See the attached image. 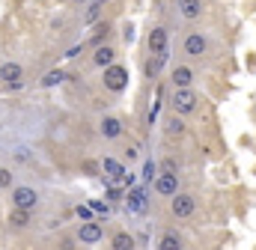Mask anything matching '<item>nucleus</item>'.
<instances>
[{
	"mask_svg": "<svg viewBox=\"0 0 256 250\" xmlns=\"http://www.w3.org/2000/svg\"><path fill=\"white\" fill-rule=\"evenodd\" d=\"M167 134H170V137H182V134H185V125H182V120H176V114L167 120Z\"/></svg>",
	"mask_w": 256,
	"mask_h": 250,
	"instance_id": "obj_22",
	"label": "nucleus"
},
{
	"mask_svg": "<svg viewBox=\"0 0 256 250\" xmlns=\"http://www.w3.org/2000/svg\"><path fill=\"white\" fill-rule=\"evenodd\" d=\"M102 238H104L102 224H92V220L80 224V230H78V242H80V244H98Z\"/></svg>",
	"mask_w": 256,
	"mask_h": 250,
	"instance_id": "obj_7",
	"label": "nucleus"
},
{
	"mask_svg": "<svg viewBox=\"0 0 256 250\" xmlns=\"http://www.w3.org/2000/svg\"><path fill=\"white\" fill-rule=\"evenodd\" d=\"M170 57V51H161V54H152L149 62H146V78H158V72L164 68V62Z\"/></svg>",
	"mask_w": 256,
	"mask_h": 250,
	"instance_id": "obj_13",
	"label": "nucleus"
},
{
	"mask_svg": "<svg viewBox=\"0 0 256 250\" xmlns=\"http://www.w3.org/2000/svg\"><path fill=\"white\" fill-rule=\"evenodd\" d=\"M12 206H18V208H36L39 206V194L33 190V188H27V185H18V188H12Z\"/></svg>",
	"mask_w": 256,
	"mask_h": 250,
	"instance_id": "obj_4",
	"label": "nucleus"
},
{
	"mask_svg": "<svg viewBox=\"0 0 256 250\" xmlns=\"http://www.w3.org/2000/svg\"><path fill=\"white\" fill-rule=\"evenodd\" d=\"M9 224L18 226V230L30 226V208H18V206H12V212H9Z\"/></svg>",
	"mask_w": 256,
	"mask_h": 250,
	"instance_id": "obj_15",
	"label": "nucleus"
},
{
	"mask_svg": "<svg viewBox=\"0 0 256 250\" xmlns=\"http://www.w3.org/2000/svg\"><path fill=\"white\" fill-rule=\"evenodd\" d=\"M24 78V68L18 62H3L0 66V80L3 84H12V80H21Z\"/></svg>",
	"mask_w": 256,
	"mask_h": 250,
	"instance_id": "obj_12",
	"label": "nucleus"
},
{
	"mask_svg": "<svg viewBox=\"0 0 256 250\" xmlns=\"http://www.w3.org/2000/svg\"><path fill=\"white\" fill-rule=\"evenodd\" d=\"M194 84V72L188 66H176L173 68V86H191Z\"/></svg>",
	"mask_w": 256,
	"mask_h": 250,
	"instance_id": "obj_16",
	"label": "nucleus"
},
{
	"mask_svg": "<svg viewBox=\"0 0 256 250\" xmlns=\"http://www.w3.org/2000/svg\"><path fill=\"white\" fill-rule=\"evenodd\" d=\"M90 208L96 212V214H110V202H102V200H90Z\"/></svg>",
	"mask_w": 256,
	"mask_h": 250,
	"instance_id": "obj_24",
	"label": "nucleus"
},
{
	"mask_svg": "<svg viewBox=\"0 0 256 250\" xmlns=\"http://www.w3.org/2000/svg\"><path fill=\"white\" fill-rule=\"evenodd\" d=\"M158 248L161 250H176V248H182V238H179L176 232H164L161 242H158Z\"/></svg>",
	"mask_w": 256,
	"mask_h": 250,
	"instance_id": "obj_19",
	"label": "nucleus"
},
{
	"mask_svg": "<svg viewBox=\"0 0 256 250\" xmlns=\"http://www.w3.org/2000/svg\"><path fill=\"white\" fill-rule=\"evenodd\" d=\"M208 51V39H206V33H200V30H194L185 36V54L188 57H202Z\"/></svg>",
	"mask_w": 256,
	"mask_h": 250,
	"instance_id": "obj_6",
	"label": "nucleus"
},
{
	"mask_svg": "<svg viewBox=\"0 0 256 250\" xmlns=\"http://www.w3.org/2000/svg\"><path fill=\"white\" fill-rule=\"evenodd\" d=\"M110 248L131 250V248H134V236H131V232H116V236H114V242H110Z\"/></svg>",
	"mask_w": 256,
	"mask_h": 250,
	"instance_id": "obj_18",
	"label": "nucleus"
},
{
	"mask_svg": "<svg viewBox=\"0 0 256 250\" xmlns=\"http://www.w3.org/2000/svg\"><path fill=\"white\" fill-rule=\"evenodd\" d=\"M126 206H128V212L131 214H146L149 212V190L143 185H131L126 190Z\"/></svg>",
	"mask_w": 256,
	"mask_h": 250,
	"instance_id": "obj_2",
	"label": "nucleus"
},
{
	"mask_svg": "<svg viewBox=\"0 0 256 250\" xmlns=\"http://www.w3.org/2000/svg\"><path fill=\"white\" fill-rule=\"evenodd\" d=\"M176 9L185 21H196L202 15V0H176Z\"/></svg>",
	"mask_w": 256,
	"mask_h": 250,
	"instance_id": "obj_9",
	"label": "nucleus"
},
{
	"mask_svg": "<svg viewBox=\"0 0 256 250\" xmlns=\"http://www.w3.org/2000/svg\"><path fill=\"white\" fill-rule=\"evenodd\" d=\"M155 190H158L161 196H173V194L179 190V176H176V173H158Z\"/></svg>",
	"mask_w": 256,
	"mask_h": 250,
	"instance_id": "obj_8",
	"label": "nucleus"
},
{
	"mask_svg": "<svg viewBox=\"0 0 256 250\" xmlns=\"http://www.w3.org/2000/svg\"><path fill=\"white\" fill-rule=\"evenodd\" d=\"M114 57H116V54H114V48H110V45H96L92 62H96L98 68H104V66H110V62H114Z\"/></svg>",
	"mask_w": 256,
	"mask_h": 250,
	"instance_id": "obj_14",
	"label": "nucleus"
},
{
	"mask_svg": "<svg viewBox=\"0 0 256 250\" xmlns=\"http://www.w3.org/2000/svg\"><path fill=\"white\" fill-rule=\"evenodd\" d=\"M161 51H167V30L155 27L149 33V54H161Z\"/></svg>",
	"mask_w": 256,
	"mask_h": 250,
	"instance_id": "obj_11",
	"label": "nucleus"
},
{
	"mask_svg": "<svg viewBox=\"0 0 256 250\" xmlns=\"http://www.w3.org/2000/svg\"><path fill=\"white\" fill-rule=\"evenodd\" d=\"M158 173H161V170H158V164H155V161H146V164H143V176H140V179L149 185V182H155V179H158Z\"/></svg>",
	"mask_w": 256,
	"mask_h": 250,
	"instance_id": "obj_21",
	"label": "nucleus"
},
{
	"mask_svg": "<svg viewBox=\"0 0 256 250\" xmlns=\"http://www.w3.org/2000/svg\"><path fill=\"white\" fill-rule=\"evenodd\" d=\"M102 173H104V179H116V176L122 173V164H120L116 158H104V161H102Z\"/></svg>",
	"mask_w": 256,
	"mask_h": 250,
	"instance_id": "obj_17",
	"label": "nucleus"
},
{
	"mask_svg": "<svg viewBox=\"0 0 256 250\" xmlns=\"http://www.w3.org/2000/svg\"><path fill=\"white\" fill-rule=\"evenodd\" d=\"M74 3H84V0H74Z\"/></svg>",
	"mask_w": 256,
	"mask_h": 250,
	"instance_id": "obj_30",
	"label": "nucleus"
},
{
	"mask_svg": "<svg viewBox=\"0 0 256 250\" xmlns=\"http://www.w3.org/2000/svg\"><path fill=\"white\" fill-rule=\"evenodd\" d=\"M170 108H173V114H179V116L194 114V110H196V92H194L191 86H173Z\"/></svg>",
	"mask_w": 256,
	"mask_h": 250,
	"instance_id": "obj_1",
	"label": "nucleus"
},
{
	"mask_svg": "<svg viewBox=\"0 0 256 250\" xmlns=\"http://www.w3.org/2000/svg\"><path fill=\"white\" fill-rule=\"evenodd\" d=\"M78 218H80V220H90V218H92V208H90V202H86V206H78Z\"/></svg>",
	"mask_w": 256,
	"mask_h": 250,
	"instance_id": "obj_28",
	"label": "nucleus"
},
{
	"mask_svg": "<svg viewBox=\"0 0 256 250\" xmlns=\"http://www.w3.org/2000/svg\"><path fill=\"white\" fill-rule=\"evenodd\" d=\"M126 200V188L116 182H108V202H122Z\"/></svg>",
	"mask_w": 256,
	"mask_h": 250,
	"instance_id": "obj_20",
	"label": "nucleus"
},
{
	"mask_svg": "<svg viewBox=\"0 0 256 250\" xmlns=\"http://www.w3.org/2000/svg\"><path fill=\"white\" fill-rule=\"evenodd\" d=\"M102 33H108V27H102V30H98V33H96V36H92V45H98V42H102V39H104V36H102Z\"/></svg>",
	"mask_w": 256,
	"mask_h": 250,
	"instance_id": "obj_29",
	"label": "nucleus"
},
{
	"mask_svg": "<svg viewBox=\"0 0 256 250\" xmlns=\"http://www.w3.org/2000/svg\"><path fill=\"white\" fill-rule=\"evenodd\" d=\"M98 131H102L104 140H116V137L122 134V120H116V116H104V120L98 122Z\"/></svg>",
	"mask_w": 256,
	"mask_h": 250,
	"instance_id": "obj_10",
	"label": "nucleus"
},
{
	"mask_svg": "<svg viewBox=\"0 0 256 250\" xmlns=\"http://www.w3.org/2000/svg\"><path fill=\"white\" fill-rule=\"evenodd\" d=\"M158 170H161V173H176V176H179V164H176V161H173V158H164V161H161V167H158Z\"/></svg>",
	"mask_w": 256,
	"mask_h": 250,
	"instance_id": "obj_25",
	"label": "nucleus"
},
{
	"mask_svg": "<svg viewBox=\"0 0 256 250\" xmlns=\"http://www.w3.org/2000/svg\"><path fill=\"white\" fill-rule=\"evenodd\" d=\"M170 200H173V202H170V208H173V214H176V218H191L194 212H196V200H194L191 194H179V190H176Z\"/></svg>",
	"mask_w": 256,
	"mask_h": 250,
	"instance_id": "obj_5",
	"label": "nucleus"
},
{
	"mask_svg": "<svg viewBox=\"0 0 256 250\" xmlns=\"http://www.w3.org/2000/svg\"><path fill=\"white\" fill-rule=\"evenodd\" d=\"M63 78H66V74L60 72V68H57V72H48V74L42 78V86H57V84H60Z\"/></svg>",
	"mask_w": 256,
	"mask_h": 250,
	"instance_id": "obj_23",
	"label": "nucleus"
},
{
	"mask_svg": "<svg viewBox=\"0 0 256 250\" xmlns=\"http://www.w3.org/2000/svg\"><path fill=\"white\" fill-rule=\"evenodd\" d=\"M9 185H12V173L6 167H0V190H6Z\"/></svg>",
	"mask_w": 256,
	"mask_h": 250,
	"instance_id": "obj_26",
	"label": "nucleus"
},
{
	"mask_svg": "<svg viewBox=\"0 0 256 250\" xmlns=\"http://www.w3.org/2000/svg\"><path fill=\"white\" fill-rule=\"evenodd\" d=\"M98 9H102V3H92V6L86 9V24H92V21L98 18Z\"/></svg>",
	"mask_w": 256,
	"mask_h": 250,
	"instance_id": "obj_27",
	"label": "nucleus"
},
{
	"mask_svg": "<svg viewBox=\"0 0 256 250\" xmlns=\"http://www.w3.org/2000/svg\"><path fill=\"white\" fill-rule=\"evenodd\" d=\"M104 86L110 90V92H122L128 86V68L122 66H104Z\"/></svg>",
	"mask_w": 256,
	"mask_h": 250,
	"instance_id": "obj_3",
	"label": "nucleus"
}]
</instances>
